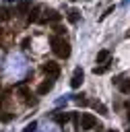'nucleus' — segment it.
I'll use <instances>...</instances> for the list:
<instances>
[{
  "label": "nucleus",
  "instance_id": "1",
  "mask_svg": "<svg viewBox=\"0 0 130 132\" xmlns=\"http://www.w3.org/2000/svg\"><path fill=\"white\" fill-rule=\"evenodd\" d=\"M50 43H52V50H54V54H56L58 58H68V56H70V43H68V41H64V39H60L58 35H54V37L50 39Z\"/></svg>",
  "mask_w": 130,
  "mask_h": 132
},
{
  "label": "nucleus",
  "instance_id": "2",
  "mask_svg": "<svg viewBox=\"0 0 130 132\" xmlns=\"http://www.w3.org/2000/svg\"><path fill=\"white\" fill-rule=\"evenodd\" d=\"M41 72H45L50 78H56L58 74H60V64H56V62H45V64H41Z\"/></svg>",
  "mask_w": 130,
  "mask_h": 132
},
{
  "label": "nucleus",
  "instance_id": "3",
  "mask_svg": "<svg viewBox=\"0 0 130 132\" xmlns=\"http://www.w3.org/2000/svg\"><path fill=\"white\" fill-rule=\"evenodd\" d=\"M97 126V120L91 113H83L80 116V130H93Z\"/></svg>",
  "mask_w": 130,
  "mask_h": 132
},
{
  "label": "nucleus",
  "instance_id": "4",
  "mask_svg": "<svg viewBox=\"0 0 130 132\" xmlns=\"http://www.w3.org/2000/svg\"><path fill=\"white\" fill-rule=\"evenodd\" d=\"M83 85V70L80 68H76L74 72H72V78H70V87L72 89H78Z\"/></svg>",
  "mask_w": 130,
  "mask_h": 132
},
{
  "label": "nucleus",
  "instance_id": "5",
  "mask_svg": "<svg viewBox=\"0 0 130 132\" xmlns=\"http://www.w3.org/2000/svg\"><path fill=\"white\" fill-rule=\"evenodd\" d=\"M41 21H43V23H45V21H54V23H58V21H60V14H58L54 8H45V10H43Z\"/></svg>",
  "mask_w": 130,
  "mask_h": 132
},
{
  "label": "nucleus",
  "instance_id": "6",
  "mask_svg": "<svg viewBox=\"0 0 130 132\" xmlns=\"http://www.w3.org/2000/svg\"><path fill=\"white\" fill-rule=\"evenodd\" d=\"M52 87H54V78H45V80L37 87V93H39V95H45V93L52 91Z\"/></svg>",
  "mask_w": 130,
  "mask_h": 132
},
{
  "label": "nucleus",
  "instance_id": "7",
  "mask_svg": "<svg viewBox=\"0 0 130 132\" xmlns=\"http://www.w3.org/2000/svg\"><path fill=\"white\" fill-rule=\"evenodd\" d=\"M107 60H109V52H107V50H103V52L97 54V64H103V62H107Z\"/></svg>",
  "mask_w": 130,
  "mask_h": 132
},
{
  "label": "nucleus",
  "instance_id": "8",
  "mask_svg": "<svg viewBox=\"0 0 130 132\" xmlns=\"http://www.w3.org/2000/svg\"><path fill=\"white\" fill-rule=\"evenodd\" d=\"M54 120H56L58 124H64V122L70 120V116H68V113H54Z\"/></svg>",
  "mask_w": 130,
  "mask_h": 132
},
{
  "label": "nucleus",
  "instance_id": "9",
  "mask_svg": "<svg viewBox=\"0 0 130 132\" xmlns=\"http://www.w3.org/2000/svg\"><path fill=\"white\" fill-rule=\"evenodd\" d=\"M118 87H120V91H122L124 95H128V93H130V80H120V85H118Z\"/></svg>",
  "mask_w": 130,
  "mask_h": 132
},
{
  "label": "nucleus",
  "instance_id": "10",
  "mask_svg": "<svg viewBox=\"0 0 130 132\" xmlns=\"http://www.w3.org/2000/svg\"><path fill=\"white\" fill-rule=\"evenodd\" d=\"M68 21H70V23H76V21H78V10H70Z\"/></svg>",
  "mask_w": 130,
  "mask_h": 132
},
{
  "label": "nucleus",
  "instance_id": "11",
  "mask_svg": "<svg viewBox=\"0 0 130 132\" xmlns=\"http://www.w3.org/2000/svg\"><path fill=\"white\" fill-rule=\"evenodd\" d=\"M93 107H95V109H99L103 116H107V107H105V105H101V103H93Z\"/></svg>",
  "mask_w": 130,
  "mask_h": 132
},
{
  "label": "nucleus",
  "instance_id": "12",
  "mask_svg": "<svg viewBox=\"0 0 130 132\" xmlns=\"http://www.w3.org/2000/svg\"><path fill=\"white\" fill-rule=\"evenodd\" d=\"M35 128H37V124H35V122H31V124H27V126L23 128V132H35Z\"/></svg>",
  "mask_w": 130,
  "mask_h": 132
},
{
  "label": "nucleus",
  "instance_id": "13",
  "mask_svg": "<svg viewBox=\"0 0 130 132\" xmlns=\"http://www.w3.org/2000/svg\"><path fill=\"white\" fill-rule=\"evenodd\" d=\"M8 16H10V14H8V10H6L4 6H0V21H6Z\"/></svg>",
  "mask_w": 130,
  "mask_h": 132
},
{
  "label": "nucleus",
  "instance_id": "14",
  "mask_svg": "<svg viewBox=\"0 0 130 132\" xmlns=\"http://www.w3.org/2000/svg\"><path fill=\"white\" fill-rule=\"evenodd\" d=\"M29 6H31L29 2H21V4H19V12H27V10H29Z\"/></svg>",
  "mask_w": 130,
  "mask_h": 132
},
{
  "label": "nucleus",
  "instance_id": "15",
  "mask_svg": "<svg viewBox=\"0 0 130 132\" xmlns=\"http://www.w3.org/2000/svg\"><path fill=\"white\" fill-rule=\"evenodd\" d=\"M105 70H107V66H95V68H93V72H95V74H103Z\"/></svg>",
  "mask_w": 130,
  "mask_h": 132
},
{
  "label": "nucleus",
  "instance_id": "16",
  "mask_svg": "<svg viewBox=\"0 0 130 132\" xmlns=\"http://www.w3.org/2000/svg\"><path fill=\"white\" fill-rule=\"evenodd\" d=\"M74 101H76L78 105H87V99H85L83 95H78V97H74Z\"/></svg>",
  "mask_w": 130,
  "mask_h": 132
},
{
  "label": "nucleus",
  "instance_id": "17",
  "mask_svg": "<svg viewBox=\"0 0 130 132\" xmlns=\"http://www.w3.org/2000/svg\"><path fill=\"white\" fill-rule=\"evenodd\" d=\"M37 12H39V8H37V6H35V8H33V12H31V14H29V21H37V16H35V14H37Z\"/></svg>",
  "mask_w": 130,
  "mask_h": 132
},
{
  "label": "nucleus",
  "instance_id": "18",
  "mask_svg": "<svg viewBox=\"0 0 130 132\" xmlns=\"http://www.w3.org/2000/svg\"><path fill=\"white\" fill-rule=\"evenodd\" d=\"M128 118H130V105H128Z\"/></svg>",
  "mask_w": 130,
  "mask_h": 132
},
{
  "label": "nucleus",
  "instance_id": "19",
  "mask_svg": "<svg viewBox=\"0 0 130 132\" xmlns=\"http://www.w3.org/2000/svg\"><path fill=\"white\" fill-rule=\"evenodd\" d=\"M107 132H118V130H107Z\"/></svg>",
  "mask_w": 130,
  "mask_h": 132
},
{
  "label": "nucleus",
  "instance_id": "20",
  "mask_svg": "<svg viewBox=\"0 0 130 132\" xmlns=\"http://www.w3.org/2000/svg\"><path fill=\"white\" fill-rule=\"evenodd\" d=\"M126 37H130V31H128V33H126Z\"/></svg>",
  "mask_w": 130,
  "mask_h": 132
},
{
  "label": "nucleus",
  "instance_id": "21",
  "mask_svg": "<svg viewBox=\"0 0 130 132\" xmlns=\"http://www.w3.org/2000/svg\"><path fill=\"white\" fill-rule=\"evenodd\" d=\"M128 132H130V128H128Z\"/></svg>",
  "mask_w": 130,
  "mask_h": 132
}]
</instances>
